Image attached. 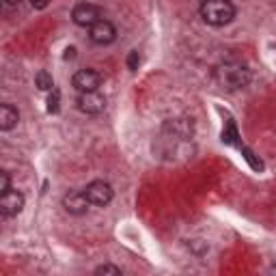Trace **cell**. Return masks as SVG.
Returning a JSON list of instances; mask_svg holds the SVG:
<instances>
[{
	"instance_id": "1",
	"label": "cell",
	"mask_w": 276,
	"mask_h": 276,
	"mask_svg": "<svg viewBox=\"0 0 276 276\" xmlns=\"http://www.w3.org/2000/svg\"><path fill=\"white\" fill-rule=\"evenodd\" d=\"M214 80L216 84L224 88V91H242L250 84L253 80V71L248 65L240 63V61H224L214 67Z\"/></svg>"
},
{
	"instance_id": "2",
	"label": "cell",
	"mask_w": 276,
	"mask_h": 276,
	"mask_svg": "<svg viewBox=\"0 0 276 276\" xmlns=\"http://www.w3.org/2000/svg\"><path fill=\"white\" fill-rule=\"evenodd\" d=\"M199 15L207 26L222 28L226 24H231L238 15V9L231 0H201L199 5Z\"/></svg>"
},
{
	"instance_id": "3",
	"label": "cell",
	"mask_w": 276,
	"mask_h": 276,
	"mask_svg": "<svg viewBox=\"0 0 276 276\" xmlns=\"http://www.w3.org/2000/svg\"><path fill=\"white\" fill-rule=\"evenodd\" d=\"M194 136V125L190 119H168L162 125V136L160 141H164L168 147L177 143H186Z\"/></svg>"
},
{
	"instance_id": "4",
	"label": "cell",
	"mask_w": 276,
	"mask_h": 276,
	"mask_svg": "<svg viewBox=\"0 0 276 276\" xmlns=\"http://www.w3.org/2000/svg\"><path fill=\"white\" fill-rule=\"evenodd\" d=\"M102 7L95 3H78L74 9H71V20H74L76 26L80 28H91L95 22L102 20Z\"/></svg>"
},
{
	"instance_id": "5",
	"label": "cell",
	"mask_w": 276,
	"mask_h": 276,
	"mask_svg": "<svg viewBox=\"0 0 276 276\" xmlns=\"http://www.w3.org/2000/svg\"><path fill=\"white\" fill-rule=\"evenodd\" d=\"M76 108L84 115H102L106 110V97H104L102 91H84V93H78L76 97Z\"/></svg>"
},
{
	"instance_id": "6",
	"label": "cell",
	"mask_w": 276,
	"mask_h": 276,
	"mask_svg": "<svg viewBox=\"0 0 276 276\" xmlns=\"http://www.w3.org/2000/svg\"><path fill=\"white\" fill-rule=\"evenodd\" d=\"M104 82V76L100 74L97 69H78L74 78H71V84H74V88L78 93H84V91H100V86Z\"/></svg>"
},
{
	"instance_id": "7",
	"label": "cell",
	"mask_w": 276,
	"mask_h": 276,
	"mask_svg": "<svg viewBox=\"0 0 276 276\" xmlns=\"http://www.w3.org/2000/svg\"><path fill=\"white\" fill-rule=\"evenodd\" d=\"M84 192H86L88 201H91V205H95V207H106V205H110L112 197H115V192H112V186L106 183V181H102V179L91 181V183H88L86 188H84Z\"/></svg>"
},
{
	"instance_id": "8",
	"label": "cell",
	"mask_w": 276,
	"mask_h": 276,
	"mask_svg": "<svg viewBox=\"0 0 276 276\" xmlns=\"http://www.w3.org/2000/svg\"><path fill=\"white\" fill-rule=\"evenodd\" d=\"M88 39H91L95 45H110V43L117 39V28H115V24L102 18L100 22H95L93 26L88 28Z\"/></svg>"
},
{
	"instance_id": "9",
	"label": "cell",
	"mask_w": 276,
	"mask_h": 276,
	"mask_svg": "<svg viewBox=\"0 0 276 276\" xmlns=\"http://www.w3.org/2000/svg\"><path fill=\"white\" fill-rule=\"evenodd\" d=\"M63 207H65V212L71 214V216H82L88 212L91 201H88L84 190H69L63 197Z\"/></svg>"
},
{
	"instance_id": "10",
	"label": "cell",
	"mask_w": 276,
	"mask_h": 276,
	"mask_svg": "<svg viewBox=\"0 0 276 276\" xmlns=\"http://www.w3.org/2000/svg\"><path fill=\"white\" fill-rule=\"evenodd\" d=\"M24 205H26V199H24V194L20 190H7L5 194H0V212H3L5 218H13L18 216Z\"/></svg>"
},
{
	"instance_id": "11",
	"label": "cell",
	"mask_w": 276,
	"mask_h": 276,
	"mask_svg": "<svg viewBox=\"0 0 276 276\" xmlns=\"http://www.w3.org/2000/svg\"><path fill=\"white\" fill-rule=\"evenodd\" d=\"M18 121H20L18 108L11 106V104H3V106H0V129H3V132L13 129L18 125Z\"/></svg>"
},
{
	"instance_id": "12",
	"label": "cell",
	"mask_w": 276,
	"mask_h": 276,
	"mask_svg": "<svg viewBox=\"0 0 276 276\" xmlns=\"http://www.w3.org/2000/svg\"><path fill=\"white\" fill-rule=\"evenodd\" d=\"M35 84H37V88L39 91H52L54 88V80H52V76L48 74V71H37V76H35Z\"/></svg>"
},
{
	"instance_id": "13",
	"label": "cell",
	"mask_w": 276,
	"mask_h": 276,
	"mask_svg": "<svg viewBox=\"0 0 276 276\" xmlns=\"http://www.w3.org/2000/svg\"><path fill=\"white\" fill-rule=\"evenodd\" d=\"M61 108V91L59 88H52L50 91V97H48V112H59Z\"/></svg>"
},
{
	"instance_id": "14",
	"label": "cell",
	"mask_w": 276,
	"mask_h": 276,
	"mask_svg": "<svg viewBox=\"0 0 276 276\" xmlns=\"http://www.w3.org/2000/svg\"><path fill=\"white\" fill-rule=\"evenodd\" d=\"M95 274L97 276H121V267L112 265V263H104V265H97L95 267Z\"/></svg>"
},
{
	"instance_id": "15",
	"label": "cell",
	"mask_w": 276,
	"mask_h": 276,
	"mask_svg": "<svg viewBox=\"0 0 276 276\" xmlns=\"http://www.w3.org/2000/svg\"><path fill=\"white\" fill-rule=\"evenodd\" d=\"M240 149H242V156H244V160H246V162H248V164H250V166H253L255 170H261V168H263V164H261V160H257V158H255V153H253V151H250L248 147H240Z\"/></svg>"
},
{
	"instance_id": "16",
	"label": "cell",
	"mask_w": 276,
	"mask_h": 276,
	"mask_svg": "<svg viewBox=\"0 0 276 276\" xmlns=\"http://www.w3.org/2000/svg\"><path fill=\"white\" fill-rule=\"evenodd\" d=\"M222 141L229 143V145H235V143H238V129H235L233 121H229V125H226V129L222 132Z\"/></svg>"
},
{
	"instance_id": "17",
	"label": "cell",
	"mask_w": 276,
	"mask_h": 276,
	"mask_svg": "<svg viewBox=\"0 0 276 276\" xmlns=\"http://www.w3.org/2000/svg\"><path fill=\"white\" fill-rule=\"evenodd\" d=\"M7 190H11V177L7 170H0V194H5Z\"/></svg>"
},
{
	"instance_id": "18",
	"label": "cell",
	"mask_w": 276,
	"mask_h": 276,
	"mask_svg": "<svg viewBox=\"0 0 276 276\" xmlns=\"http://www.w3.org/2000/svg\"><path fill=\"white\" fill-rule=\"evenodd\" d=\"M138 65H141V56H138L136 50H132V52L127 54V69L136 71V69H138Z\"/></svg>"
},
{
	"instance_id": "19",
	"label": "cell",
	"mask_w": 276,
	"mask_h": 276,
	"mask_svg": "<svg viewBox=\"0 0 276 276\" xmlns=\"http://www.w3.org/2000/svg\"><path fill=\"white\" fill-rule=\"evenodd\" d=\"M30 5H32V9H45L48 5H50V0H30Z\"/></svg>"
},
{
	"instance_id": "20",
	"label": "cell",
	"mask_w": 276,
	"mask_h": 276,
	"mask_svg": "<svg viewBox=\"0 0 276 276\" xmlns=\"http://www.w3.org/2000/svg\"><path fill=\"white\" fill-rule=\"evenodd\" d=\"M76 56V48H67V50H65V59H74Z\"/></svg>"
},
{
	"instance_id": "21",
	"label": "cell",
	"mask_w": 276,
	"mask_h": 276,
	"mask_svg": "<svg viewBox=\"0 0 276 276\" xmlns=\"http://www.w3.org/2000/svg\"><path fill=\"white\" fill-rule=\"evenodd\" d=\"M5 3H7V5H20L22 0H5Z\"/></svg>"
}]
</instances>
